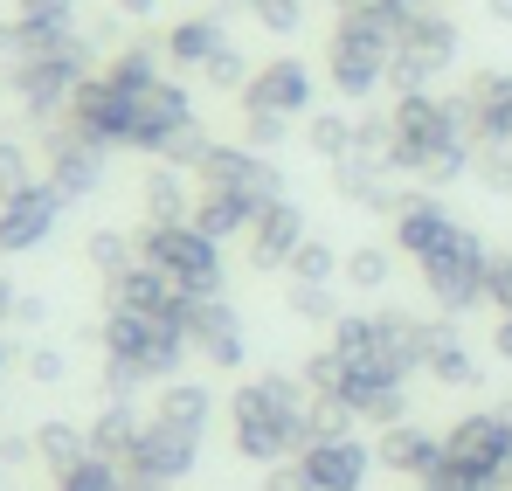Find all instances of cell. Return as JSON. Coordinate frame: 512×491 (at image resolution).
Wrapping results in <instances>:
<instances>
[{
    "instance_id": "1",
    "label": "cell",
    "mask_w": 512,
    "mask_h": 491,
    "mask_svg": "<svg viewBox=\"0 0 512 491\" xmlns=\"http://www.w3.org/2000/svg\"><path fill=\"white\" fill-rule=\"evenodd\" d=\"M416 7L402 0H333V35H326V83L340 90V104H374L388 90L395 42L409 28Z\"/></svg>"
},
{
    "instance_id": "2",
    "label": "cell",
    "mask_w": 512,
    "mask_h": 491,
    "mask_svg": "<svg viewBox=\"0 0 512 491\" xmlns=\"http://www.w3.org/2000/svg\"><path fill=\"white\" fill-rule=\"evenodd\" d=\"M305 409H312V388L305 374H256L229 395V443L243 464H291L312 436H305Z\"/></svg>"
},
{
    "instance_id": "3",
    "label": "cell",
    "mask_w": 512,
    "mask_h": 491,
    "mask_svg": "<svg viewBox=\"0 0 512 491\" xmlns=\"http://www.w3.org/2000/svg\"><path fill=\"white\" fill-rule=\"evenodd\" d=\"M423 291L429 305L443 312V319H464V312H478L485 305V277H492V249H485V236L471 229V222H457L443 243L429 249L423 263Z\"/></svg>"
},
{
    "instance_id": "4",
    "label": "cell",
    "mask_w": 512,
    "mask_h": 491,
    "mask_svg": "<svg viewBox=\"0 0 512 491\" xmlns=\"http://www.w3.org/2000/svg\"><path fill=\"white\" fill-rule=\"evenodd\" d=\"M457 56H464L457 21H450V14H436V7H416V14H409V28H402V42H395L388 90H395V97H409V90H436V83L457 70Z\"/></svg>"
},
{
    "instance_id": "5",
    "label": "cell",
    "mask_w": 512,
    "mask_h": 491,
    "mask_svg": "<svg viewBox=\"0 0 512 491\" xmlns=\"http://www.w3.org/2000/svg\"><path fill=\"white\" fill-rule=\"evenodd\" d=\"M139 263L167 270L187 298H222V243L201 236L194 222H173V229H139Z\"/></svg>"
},
{
    "instance_id": "6",
    "label": "cell",
    "mask_w": 512,
    "mask_h": 491,
    "mask_svg": "<svg viewBox=\"0 0 512 491\" xmlns=\"http://www.w3.org/2000/svg\"><path fill=\"white\" fill-rule=\"evenodd\" d=\"M443 464L478 478V485L506 491V471H512V415L506 409H471L443 429Z\"/></svg>"
},
{
    "instance_id": "7",
    "label": "cell",
    "mask_w": 512,
    "mask_h": 491,
    "mask_svg": "<svg viewBox=\"0 0 512 491\" xmlns=\"http://www.w3.org/2000/svg\"><path fill=\"white\" fill-rule=\"evenodd\" d=\"M104 346H111V360L132 367L139 381H180V360L194 353L180 326L139 319V312H111V319H104Z\"/></svg>"
},
{
    "instance_id": "8",
    "label": "cell",
    "mask_w": 512,
    "mask_h": 491,
    "mask_svg": "<svg viewBox=\"0 0 512 491\" xmlns=\"http://www.w3.org/2000/svg\"><path fill=\"white\" fill-rule=\"evenodd\" d=\"M194 180H201V194H243L250 208H270V201H284L291 194V180H284V166L270 160V153H250L243 139L236 146H208V160L194 166Z\"/></svg>"
},
{
    "instance_id": "9",
    "label": "cell",
    "mask_w": 512,
    "mask_h": 491,
    "mask_svg": "<svg viewBox=\"0 0 512 491\" xmlns=\"http://www.w3.org/2000/svg\"><path fill=\"white\" fill-rule=\"evenodd\" d=\"M187 125H194V97H187L180 77H160V83H146V90L132 97V146H139V153H167Z\"/></svg>"
},
{
    "instance_id": "10",
    "label": "cell",
    "mask_w": 512,
    "mask_h": 491,
    "mask_svg": "<svg viewBox=\"0 0 512 491\" xmlns=\"http://www.w3.org/2000/svg\"><path fill=\"white\" fill-rule=\"evenodd\" d=\"M187 346H194L208 367L236 374V367L250 360V332H243V312H236L229 298H194V305H187Z\"/></svg>"
},
{
    "instance_id": "11",
    "label": "cell",
    "mask_w": 512,
    "mask_h": 491,
    "mask_svg": "<svg viewBox=\"0 0 512 491\" xmlns=\"http://www.w3.org/2000/svg\"><path fill=\"white\" fill-rule=\"evenodd\" d=\"M312 70L305 56H263L256 77L243 83V111H277V118H312Z\"/></svg>"
},
{
    "instance_id": "12",
    "label": "cell",
    "mask_w": 512,
    "mask_h": 491,
    "mask_svg": "<svg viewBox=\"0 0 512 491\" xmlns=\"http://www.w3.org/2000/svg\"><path fill=\"white\" fill-rule=\"evenodd\" d=\"M298 464L312 471L319 491H367V478L381 471V464H374V443H360V429H353V436H326V443H305Z\"/></svg>"
},
{
    "instance_id": "13",
    "label": "cell",
    "mask_w": 512,
    "mask_h": 491,
    "mask_svg": "<svg viewBox=\"0 0 512 491\" xmlns=\"http://www.w3.org/2000/svg\"><path fill=\"white\" fill-rule=\"evenodd\" d=\"M346 402L353 415L367 422V429H388V422H409V381L402 374H388V367H374V360H346Z\"/></svg>"
},
{
    "instance_id": "14",
    "label": "cell",
    "mask_w": 512,
    "mask_h": 491,
    "mask_svg": "<svg viewBox=\"0 0 512 491\" xmlns=\"http://www.w3.org/2000/svg\"><path fill=\"white\" fill-rule=\"evenodd\" d=\"M305 236H312L305 208H298L291 194H284V201H270V208L250 222V236H243V249H250V270H263V277H270V270H284V263L298 256V243H305Z\"/></svg>"
},
{
    "instance_id": "15",
    "label": "cell",
    "mask_w": 512,
    "mask_h": 491,
    "mask_svg": "<svg viewBox=\"0 0 512 491\" xmlns=\"http://www.w3.org/2000/svg\"><path fill=\"white\" fill-rule=\"evenodd\" d=\"M374 464H381L388 478L423 485L429 471L443 464V436L423 429V422H388V429H374Z\"/></svg>"
},
{
    "instance_id": "16",
    "label": "cell",
    "mask_w": 512,
    "mask_h": 491,
    "mask_svg": "<svg viewBox=\"0 0 512 491\" xmlns=\"http://www.w3.org/2000/svg\"><path fill=\"white\" fill-rule=\"evenodd\" d=\"M194 464H201V436H180V429H167V422H153V415H146V436H139V450H132L125 478L180 485V478H187Z\"/></svg>"
},
{
    "instance_id": "17",
    "label": "cell",
    "mask_w": 512,
    "mask_h": 491,
    "mask_svg": "<svg viewBox=\"0 0 512 491\" xmlns=\"http://www.w3.org/2000/svg\"><path fill=\"white\" fill-rule=\"evenodd\" d=\"M388 222H395V249H402L409 263H423L429 249H436L443 236H450V229H457L450 201H443V194H429V187H416V194H402Z\"/></svg>"
},
{
    "instance_id": "18",
    "label": "cell",
    "mask_w": 512,
    "mask_h": 491,
    "mask_svg": "<svg viewBox=\"0 0 512 491\" xmlns=\"http://www.w3.org/2000/svg\"><path fill=\"white\" fill-rule=\"evenodd\" d=\"M423 339H429V319L416 312H402V305H381L374 312V367H388V374H423Z\"/></svg>"
},
{
    "instance_id": "19",
    "label": "cell",
    "mask_w": 512,
    "mask_h": 491,
    "mask_svg": "<svg viewBox=\"0 0 512 491\" xmlns=\"http://www.w3.org/2000/svg\"><path fill=\"white\" fill-rule=\"evenodd\" d=\"M77 132L90 146H132V97L118 83H84L77 90Z\"/></svg>"
},
{
    "instance_id": "20",
    "label": "cell",
    "mask_w": 512,
    "mask_h": 491,
    "mask_svg": "<svg viewBox=\"0 0 512 491\" xmlns=\"http://www.w3.org/2000/svg\"><path fill=\"white\" fill-rule=\"evenodd\" d=\"M423 374L436 381V388H478L485 381V367L471 360V346H464V332H457V319H429V339H423Z\"/></svg>"
},
{
    "instance_id": "21",
    "label": "cell",
    "mask_w": 512,
    "mask_h": 491,
    "mask_svg": "<svg viewBox=\"0 0 512 491\" xmlns=\"http://www.w3.org/2000/svg\"><path fill=\"white\" fill-rule=\"evenodd\" d=\"M464 97L478 118V146H512V70H478Z\"/></svg>"
},
{
    "instance_id": "22",
    "label": "cell",
    "mask_w": 512,
    "mask_h": 491,
    "mask_svg": "<svg viewBox=\"0 0 512 491\" xmlns=\"http://www.w3.org/2000/svg\"><path fill=\"white\" fill-rule=\"evenodd\" d=\"M229 42V14L222 7H208V14H187V21H173L167 42H160V56H167L173 70H201L215 49Z\"/></svg>"
},
{
    "instance_id": "23",
    "label": "cell",
    "mask_w": 512,
    "mask_h": 491,
    "mask_svg": "<svg viewBox=\"0 0 512 491\" xmlns=\"http://www.w3.org/2000/svg\"><path fill=\"white\" fill-rule=\"evenodd\" d=\"M333 194L353 201V208H367V215H395V201H402L395 173L374 160H333Z\"/></svg>"
},
{
    "instance_id": "24",
    "label": "cell",
    "mask_w": 512,
    "mask_h": 491,
    "mask_svg": "<svg viewBox=\"0 0 512 491\" xmlns=\"http://www.w3.org/2000/svg\"><path fill=\"white\" fill-rule=\"evenodd\" d=\"M56 208H63L56 187H14V201H7V215H0V243H7V249L42 243L49 222H56Z\"/></svg>"
},
{
    "instance_id": "25",
    "label": "cell",
    "mask_w": 512,
    "mask_h": 491,
    "mask_svg": "<svg viewBox=\"0 0 512 491\" xmlns=\"http://www.w3.org/2000/svg\"><path fill=\"white\" fill-rule=\"evenodd\" d=\"M153 422H167L180 436H208V422H215V388H201V381H167L160 402H153Z\"/></svg>"
},
{
    "instance_id": "26",
    "label": "cell",
    "mask_w": 512,
    "mask_h": 491,
    "mask_svg": "<svg viewBox=\"0 0 512 491\" xmlns=\"http://www.w3.org/2000/svg\"><path fill=\"white\" fill-rule=\"evenodd\" d=\"M139 436H146V415L132 409V402H111V409L90 422V457H104V464H132V450H139Z\"/></svg>"
},
{
    "instance_id": "27",
    "label": "cell",
    "mask_w": 512,
    "mask_h": 491,
    "mask_svg": "<svg viewBox=\"0 0 512 491\" xmlns=\"http://www.w3.org/2000/svg\"><path fill=\"white\" fill-rule=\"evenodd\" d=\"M256 215H263V208H250L243 194H194V229H201V236H215V243L250 236Z\"/></svg>"
},
{
    "instance_id": "28",
    "label": "cell",
    "mask_w": 512,
    "mask_h": 491,
    "mask_svg": "<svg viewBox=\"0 0 512 491\" xmlns=\"http://www.w3.org/2000/svg\"><path fill=\"white\" fill-rule=\"evenodd\" d=\"M146 222H153V229L194 222V194H187L180 166H153V173H146Z\"/></svg>"
},
{
    "instance_id": "29",
    "label": "cell",
    "mask_w": 512,
    "mask_h": 491,
    "mask_svg": "<svg viewBox=\"0 0 512 491\" xmlns=\"http://www.w3.org/2000/svg\"><path fill=\"white\" fill-rule=\"evenodd\" d=\"M388 277H395V249L388 243H353L340 256V284H353V291H388Z\"/></svg>"
},
{
    "instance_id": "30",
    "label": "cell",
    "mask_w": 512,
    "mask_h": 491,
    "mask_svg": "<svg viewBox=\"0 0 512 491\" xmlns=\"http://www.w3.org/2000/svg\"><path fill=\"white\" fill-rule=\"evenodd\" d=\"M305 146L326 166L346 160V153H353V111H312V118H305Z\"/></svg>"
},
{
    "instance_id": "31",
    "label": "cell",
    "mask_w": 512,
    "mask_h": 491,
    "mask_svg": "<svg viewBox=\"0 0 512 491\" xmlns=\"http://www.w3.org/2000/svg\"><path fill=\"white\" fill-rule=\"evenodd\" d=\"M284 284H340V249L319 243V236H305L298 256L284 263Z\"/></svg>"
},
{
    "instance_id": "32",
    "label": "cell",
    "mask_w": 512,
    "mask_h": 491,
    "mask_svg": "<svg viewBox=\"0 0 512 491\" xmlns=\"http://www.w3.org/2000/svg\"><path fill=\"white\" fill-rule=\"evenodd\" d=\"M284 312L305 326H333L340 319V291L333 284H284Z\"/></svg>"
},
{
    "instance_id": "33",
    "label": "cell",
    "mask_w": 512,
    "mask_h": 491,
    "mask_svg": "<svg viewBox=\"0 0 512 491\" xmlns=\"http://www.w3.org/2000/svg\"><path fill=\"white\" fill-rule=\"evenodd\" d=\"M250 77H256V63L236 49V42H222V49L201 63V83H208V90H222V97H243V83H250Z\"/></svg>"
},
{
    "instance_id": "34",
    "label": "cell",
    "mask_w": 512,
    "mask_h": 491,
    "mask_svg": "<svg viewBox=\"0 0 512 491\" xmlns=\"http://www.w3.org/2000/svg\"><path fill=\"white\" fill-rule=\"evenodd\" d=\"M360 429V415L346 395H312V409H305V436L312 443H326V436H353Z\"/></svg>"
},
{
    "instance_id": "35",
    "label": "cell",
    "mask_w": 512,
    "mask_h": 491,
    "mask_svg": "<svg viewBox=\"0 0 512 491\" xmlns=\"http://www.w3.org/2000/svg\"><path fill=\"white\" fill-rule=\"evenodd\" d=\"M236 7H250L256 28H270V35H298L305 28V0H222V14H236Z\"/></svg>"
},
{
    "instance_id": "36",
    "label": "cell",
    "mask_w": 512,
    "mask_h": 491,
    "mask_svg": "<svg viewBox=\"0 0 512 491\" xmlns=\"http://www.w3.org/2000/svg\"><path fill=\"white\" fill-rule=\"evenodd\" d=\"M298 132V118H277V111H243V146L250 153H284Z\"/></svg>"
},
{
    "instance_id": "37",
    "label": "cell",
    "mask_w": 512,
    "mask_h": 491,
    "mask_svg": "<svg viewBox=\"0 0 512 491\" xmlns=\"http://www.w3.org/2000/svg\"><path fill=\"white\" fill-rule=\"evenodd\" d=\"M104 83H118L125 97H139L146 83H160V49H125V56L104 70Z\"/></svg>"
},
{
    "instance_id": "38",
    "label": "cell",
    "mask_w": 512,
    "mask_h": 491,
    "mask_svg": "<svg viewBox=\"0 0 512 491\" xmlns=\"http://www.w3.org/2000/svg\"><path fill=\"white\" fill-rule=\"evenodd\" d=\"M97 153L104 146H70V153H56V180H63V194H84V187H97Z\"/></svg>"
},
{
    "instance_id": "39",
    "label": "cell",
    "mask_w": 512,
    "mask_h": 491,
    "mask_svg": "<svg viewBox=\"0 0 512 491\" xmlns=\"http://www.w3.org/2000/svg\"><path fill=\"white\" fill-rule=\"evenodd\" d=\"M298 374H305V388H312V395H340V388H346V360L333 353V346L305 353V367H298Z\"/></svg>"
},
{
    "instance_id": "40",
    "label": "cell",
    "mask_w": 512,
    "mask_h": 491,
    "mask_svg": "<svg viewBox=\"0 0 512 491\" xmlns=\"http://www.w3.org/2000/svg\"><path fill=\"white\" fill-rule=\"evenodd\" d=\"M56 491H125V471L104 464V457H84L77 471H63V485H56Z\"/></svg>"
},
{
    "instance_id": "41",
    "label": "cell",
    "mask_w": 512,
    "mask_h": 491,
    "mask_svg": "<svg viewBox=\"0 0 512 491\" xmlns=\"http://www.w3.org/2000/svg\"><path fill=\"white\" fill-rule=\"evenodd\" d=\"M90 263H97L104 277H118V270H132L139 256H132V243H125L118 229H97V236H90Z\"/></svg>"
},
{
    "instance_id": "42",
    "label": "cell",
    "mask_w": 512,
    "mask_h": 491,
    "mask_svg": "<svg viewBox=\"0 0 512 491\" xmlns=\"http://www.w3.org/2000/svg\"><path fill=\"white\" fill-rule=\"evenodd\" d=\"M84 443H90V436L63 429V422H49V429H42V450H49V464H56V471H77V464H84Z\"/></svg>"
},
{
    "instance_id": "43",
    "label": "cell",
    "mask_w": 512,
    "mask_h": 491,
    "mask_svg": "<svg viewBox=\"0 0 512 491\" xmlns=\"http://www.w3.org/2000/svg\"><path fill=\"white\" fill-rule=\"evenodd\" d=\"M471 173H478V180H485L492 194H512V146H478Z\"/></svg>"
},
{
    "instance_id": "44",
    "label": "cell",
    "mask_w": 512,
    "mask_h": 491,
    "mask_svg": "<svg viewBox=\"0 0 512 491\" xmlns=\"http://www.w3.org/2000/svg\"><path fill=\"white\" fill-rule=\"evenodd\" d=\"M256 491H319V485H312V471H305V464L291 457V464H270V471H263V485H256Z\"/></svg>"
},
{
    "instance_id": "45",
    "label": "cell",
    "mask_w": 512,
    "mask_h": 491,
    "mask_svg": "<svg viewBox=\"0 0 512 491\" xmlns=\"http://www.w3.org/2000/svg\"><path fill=\"white\" fill-rule=\"evenodd\" d=\"M423 491H492V485H478V478H464V471H450V464H436L423 478Z\"/></svg>"
},
{
    "instance_id": "46",
    "label": "cell",
    "mask_w": 512,
    "mask_h": 491,
    "mask_svg": "<svg viewBox=\"0 0 512 491\" xmlns=\"http://www.w3.org/2000/svg\"><path fill=\"white\" fill-rule=\"evenodd\" d=\"M21 7H28L35 28H63V21H70V0H21Z\"/></svg>"
},
{
    "instance_id": "47",
    "label": "cell",
    "mask_w": 512,
    "mask_h": 491,
    "mask_svg": "<svg viewBox=\"0 0 512 491\" xmlns=\"http://www.w3.org/2000/svg\"><path fill=\"white\" fill-rule=\"evenodd\" d=\"M492 353H499V360H512V312H499V319H492Z\"/></svg>"
},
{
    "instance_id": "48",
    "label": "cell",
    "mask_w": 512,
    "mask_h": 491,
    "mask_svg": "<svg viewBox=\"0 0 512 491\" xmlns=\"http://www.w3.org/2000/svg\"><path fill=\"white\" fill-rule=\"evenodd\" d=\"M63 374V353H35V381H56Z\"/></svg>"
},
{
    "instance_id": "49",
    "label": "cell",
    "mask_w": 512,
    "mask_h": 491,
    "mask_svg": "<svg viewBox=\"0 0 512 491\" xmlns=\"http://www.w3.org/2000/svg\"><path fill=\"white\" fill-rule=\"evenodd\" d=\"M153 7H160V0H118V14H132V21H146Z\"/></svg>"
},
{
    "instance_id": "50",
    "label": "cell",
    "mask_w": 512,
    "mask_h": 491,
    "mask_svg": "<svg viewBox=\"0 0 512 491\" xmlns=\"http://www.w3.org/2000/svg\"><path fill=\"white\" fill-rule=\"evenodd\" d=\"M125 491H173V485H153V478H125Z\"/></svg>"
},
{
    "instance_id": "51",
    "label": "cell",
    "mask_w": 512,
    "mask_h": 491,
    "mask_svg": "<svg viewBox=\"0 0 512 491\" xmlns=\"http://www.w3.org/2000/svg\"><path fill=\"white\" fill-rule=\"evenodd\" d=\"M402 7H436V0H402Z\"/></svg>"
},
{
    "instance_id": "52",
    "label": "cell",
    "mask_w": 512,
    "mask_h": 491,
    "mask_svg": "<svg viewBox=\"0 0 512 491\" xmlns=\"http://www.w3.org/2000/svg\"><path fill=\"white\" fill-rule=\"evenodd\" d=\"M409 491H423V485H409Z\"/></svg>"
}]
</instances>
